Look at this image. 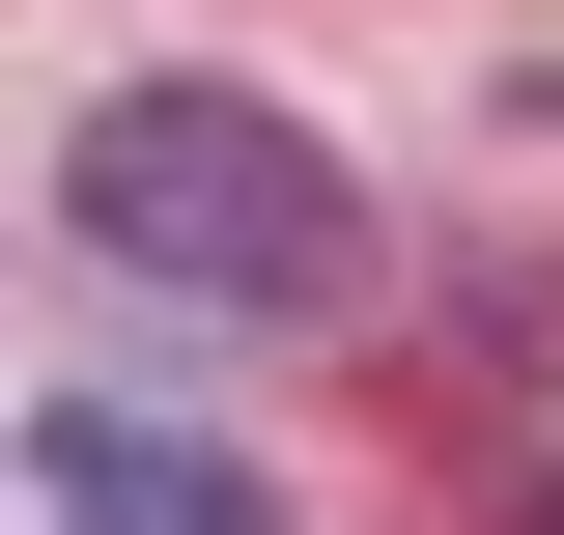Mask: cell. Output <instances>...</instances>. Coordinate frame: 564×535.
<instances>
[{
    "label": "cell",
    "instance_id": "cell-3",
    "mask_svg": "<svg viewBox=\"0 0 564 535\" xmlns=\"http://www.w3.org/2000/svg\"><path fill=\"white\" fill-rule=\"evenodd\" d=\"M508 535H564V479H536V507H508Z\"/></svg>",
    "mask_w": 564,
    "mask_h": 535
},
{
    "label": "cell",
    "instance_id": "cell-2",
    "mask_svg": "<svg viewBox=\"0 0 564 535\" xmlns=\"http://www.w3.org/2000/svg\"><path fill=\"white\" fill-rule=\"evenodd\" d=\"M57 535H254L226 451H141V423H57Z\"/></svg>",
    "mask_w": 564,
    "mask_h": 535
},
{
    "label": "cell",
    "instance_id": "cell-1",
    "mask_svg": "<svg viewBox=\"0 0 564 535\" xmlns=\"http://www.w3.org/2000/svg\"><path fill=\"white\" fill-rule=\"evenodd\" d=\"M57 198H85V254L170 282V310H339V282H367L339 141L254 113V85H113V113L57 141Z\"/></svg>",
    "mask_w": 564,
    "mask_h": 535
}]
</instances>
